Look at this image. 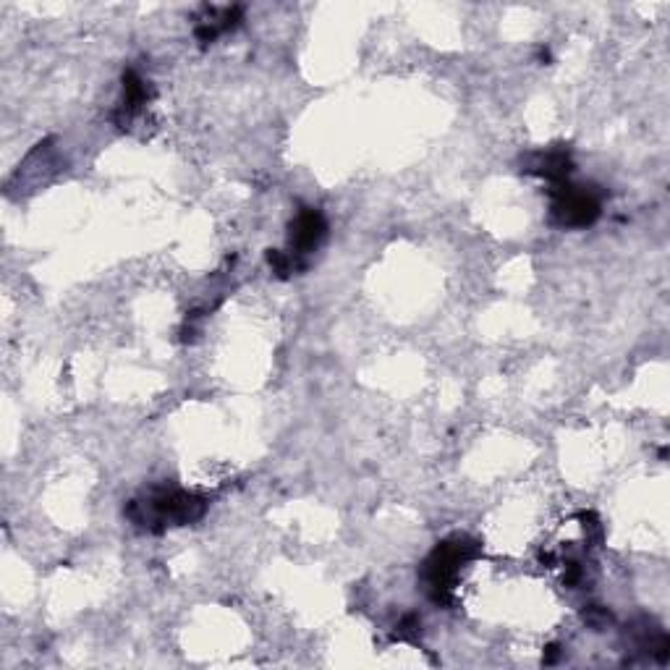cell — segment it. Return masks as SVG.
I'll return each instance as SVG.
<instances>
[{
    "label": "cell",
    "instance_id": "1",
    "mask_svg": "<svg viewBox=\"0 0 670 670\" xmlns=\"http://www.w3.org/2000/svg\"><path fill=\"white\" fill-rule=\"evenodd\" d=\"M553 215L561 220L563 226H589L600 215V205L595 197L584 192H574L571 186L555 194Z\"/></svg>",
    "mask_w": 670,
    "mask_h": 670
},
{
    "label": "cell",
    "instance_id": "2",
    "mask_svg": "<svg viewBox=\"0 0 670 670\" xmlns=\"http://www.w3.org/2000/svg\"><path fill=\"white\" fill-rule=\"evenodd\" d=\"M325 236V218L317 210H304L291 226V244L299 254H307L317 247Z\"/></svg>",
    "mask_w": 670,
    "mask_h": 670
}]
</instances>
